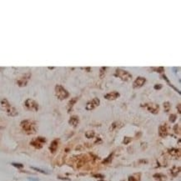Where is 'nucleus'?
Here are the masks:
<instances>
[{
    "label": "nucleus",
    "instance_id": "obj_1",
    "mask_svg": "<svg viewBox=\"0 0 181 181\" xmlns=\"http://www.w3.org/2000/svg\"><path fill=\"white\" fill-rule=\"evenodd\" d=\"M0 109L6 112V114L9 116L14 117L18 115L17 109L12 106L6 99H3L0 100Z\"/></svg>",
    "mask_w": 181,
    "mask_h": 181
},
{
    "label": "nucleus",
    "instance_id": "obj_2",
    "mask_svg": "<svg viewBox=\"0 0 181 181\" xmlns=\"http://www.w3.org/2000/svg\"><path fill=\"white\" fill-rule=\"evenodd\" d=\"M20 126L22 128L23 131L26 134H34L37 132V126L36 124L29 119L23 120L20 123Z\"/></svg>",
    "mask_w": 181,
    "mask_h": 181
},
{
    "label": "nucleus",
    "instance_id": "obj_3",
    "mask_svg": "<svg viewBox=\"0 0 181 181\" xmlns=\"http://www.w3.org/2000/svg\"><path fill=\"white\" fill-rule=\"evenodd\" d=\"M114 76L119 78L123 81H130L132 79V74L130 73H128V71L121 69H117L114 73Z\"/></svg>",
    "mask_w": 181,
    "mask_h": 181
},
{
    "label": "nucleus",
    "instance_id": "obj_4",
    "mask_svg": "<svg viewBox=\"0 0 181 181\" xmlns=\"http://www.w3.org/2000/svg\"><path fill=\"white\" fill-rule=\"evenodd\" d=\"M55 94L60 100H63L69 96V93L60 84H57L55 86Z\"/></svg>",
    "mask_w": 181,
    "mask_h": 181
},
{
    "label": "nucleus",
    "instance_id": "obj_5",
    "mask_svg": "<svg viewBox=\"0 0 181 181\" xmlns=\"http://www.w3.org/2000/svg\"><path fill=\"white\" fill-rule=\"evenodd\" d=\"M46 143V139L44 137H37L35 139H33L30 141V145L33 146L34 148L37 149H40L43 148V146L44 145V144Z\"/></svg>",
    "mask_w": 181,
    "mask_h": 181
},
{
    "label": "nucleus",
    "instance_id": "obj_6",
    "mask_svg": "<svg viewBox=\"0 0 181 181\" xmlns=\"http://www.w3.org/2000/svg\"><path fill=\"white\" fill-rule=\"evenodd\" d=\"M24 106L27 109L32 112H37L38 110V104L32 99H26L24 102Z\"/></svg>",
    "mask_w": 181,
    "mask_h": 181
},
{
    "label": "nucleus",
    "instance_id": "obj_7",
    "mask_svg": "<svg viewBox=\"0 0 181 181\" xmlns=\"http://www.w3.org/2000/svg\"><path fill=\"white\" fill-rule=\"evenodd\" d=\"M99 104H100V100H99L98 98H94V99H93L91 101H89V102L87 103L85 109H86L87 110H92V109H93L97 108V107L99 105Z\"/></svg>",
    "mask_w": 181,
    "mask_h": 181
},
{
    "label": "nucleus",
    "instance_id": "obj_8",
    "mask_svg": "<svg viewBox=\"0 0 181 181\" xmlns=\"http://www.w3.org/2000/svg\"><path fill=\"white\" fill-rule=\"evenodd\" d=\"M30 76H31V73H26V74L22 76V77H20L17 80L18 85V86H20V87L26 86L28 80H29V79H30Z\"/></svg>",
    "mask_w": 181,
    "mask_h": 181
},
{
    "label": "nucleus",
    "instance_id": "obj_9",
    "mask_svg": "<svg viewBox=\"0 0 181 181\" xmlns=\"http://www.w3.org/2000/svg\"><path fill=\"white\" fill-rule=\"evenodd\" d=\"M145 82H146V79L145 77H141V76L138 77L133 83L134 89H139V88H141L142 86H144Z\"/></svg>",
    "mask_w": 181,
    "mask_h": 181
},
{
    "label": "nucleus",
    "instance_id": "obj_10",
    "mask_svg": "<svg viewBox=\"0 0 181 181\" xmlns=\"http://www.w3.org/2000/svg\"><path fill=\"white\" fill-rule=\"evenodd\" d=\"M120 96L119 93L117 91H112L110 93H108L104 95V99H108V100H115V99H118Z\"/></svg>",
    "mask_w": 181,
    "mask_h": 181
},
{
    "label": "nucleus",
    "instance_id": "obj_11",
    "mask_svg": "<svg viewBox=\"0 0 181 181\" xmlns=\"http://www.w3.org/2000/svg\"><path fill=\"white\" fill-rule=\"evenodd\" d=\"M145 106H146V108L148 109V110H149V112H151L152 114H156L159 113V105L156 104H152V103H150V104H146Z\"/></svg>",
    "mask_w": 181,
    "mask_h": 181
},
{
    "label": "nucleus",
    "instance_id": "obj_12",
    "mask_svg": "<svg viewBox=\"0 0 181 181\" xmlns=\"http://www.w3.org/2000/svg\"><path fill=\"white\" fill-rule=\"evenodd\" d=\"M159 134L160 137L162 138H165L167 135H168V129H167V126L166 124H162V125L159 126Z\"/></svg>",
    "mask_w": 181,
    "mask_h": 181
},
{
    "label": "nucleus",
    "instance_id": "obj_13",
    "mask_svg": "<svg viewBox=\"0 0 181 181\" xmlns=\"http://www.w3.org/2000/svg\"><path fill=\"white\" fill-rule=\"evenodd\" d=\"M58 147V139L53 140V141L51 142V144H50V146H49L50 152H51L52 154H54L56 151H57Z\"/></svg>",
    "mask_w": 181,
    "mask_h": 181
},
{
    "label": "nucleus",
    "instance_id": "obj_14",
    "mask_svg": "<svg viewBox=\"0 0 181 181\" xmlns=\"http://www.w3.org/2000/svg\"><path fill=\"white\" fill-rule=\"evenodd\" d=\"M79 123V117L78 116L73 115L72 117H70V118L69 120V124L72 126V127H77Z\"/></svg>",
    "mask_w": 181,
    "mask_h": 181
},
{
    "label": "nucleus",
    "instance_id": "obj_15",
    "mask_svg": "<svg viewBox=\"0 0 181 181\" xmlns=\"http://www.w3.org/2000/svg\"><path fill=\"white\" fill-rule=\"evenodd\" d=\"M78 101V98L77 97H74V98H73L72 99H70V101L69 102V104H68V106H67V109H68V112H71L72 109H73V105L76 102Z\"/></svg>",
    "mask_w": 181,
    "mask_h": 181
},
{
    "label": "nucleus",
    "instance_id": "obj_16",
    "mask_svg": "<svg viewBox=\"0 0 181 181\" xmlns=\"http://www.w3.org/2000/svg\"><path fill=\"white\" fill-rule=\"evenodd\" d=\"M169 154L172 157L177 158V157L180 156V149H171L169 150Z\"/></svg>",
    "mask_w": 181,
    "mask_h": 181
},
{
    "label": "nucleus",
    "instance_id": "obj_17",
    "mask_svg": "<svg viewBox=\"0 0 181 181\" xmlns=\"http://www.w3.org/2000/svg\"><path fill=\"white\" fill-rule=\"evenodd\" d=\"M180 172V167H177V166H174L172 169H170V173L174 177H176L177 175L179 174V173Z\"/></svg>",
    "mask_w": 181,
    "mask_h": 181
},
{
    "label": "nucleus",
    "instance_id": "obj_18",
    "mask_svg": "<svg viewBox=\"0 0 181 181\" xmlns=\"http://www.w3.org/2000/svg\"><path fill=\"white\" fill-rule=\"evenodd\" d=\"M154 178L155 179V180H159V181H165L166 180V176L163 174H154Z\"/></svg>",
    "mask_w": 181,
    "mask_h": 181
},
{
    "label": "nucleus",
    "instance_id": "obj_19",
    "mask_svg": "<svg viewBox=\"0 0 181 181\" xmlns=\"http://www.w3.org/2000/svg\"><path fill=\"white\" fill-rule=\"evenodd\" d=\"M163 109H164V111H165V112H169V111L170 110L171 105H170V103L168 102V101H166V102L163 103Z\"/></svg>",
    "mask_w": 181,
    "mask_h": 181
},
{
    "label": "nucleus",
    "instance_id": "obj_20",
    "mask_svg": "<svg viewBox=\"0 0 181 181\" xmlns=\"http://www.w3.org/2000/svg\"><path fill=\"white\" fill-rule=\"evenodd\" d=\"M94 135H95V133L93 130L87 131L86 133H85V136H86V138H88V139H92V138L94 137Z\"/></svg>",
    "mask_w": 181,
    "mask_h": 181
},
{
    "label": "nucleus",
    "instance_id": "obj_21",
    "mask_svg": "<svg viewBox=\"0 0 181 181\" xmlns=\"http://www.w3.org/2000/svg\"><path fill=\"white\" fill-rule=\"evenodd\" d=\"M106 69H107V68L106 67H102L100 69V73H99V77L102 79L103 77L104 76V74H105V73H106Z\"/></svg>",
    "mask_w": 181,
    "mask_h": 181
},
{
    "label": "nucleus",
    "instance_id": "obj_22",
    "mask_svg": "<svg viewBox=\"0 0 181 181\" xmlns=\"http://www.w3.org/2000/svg\"><path fill=\"white\" fill-rule=\"evenodd\" d=\"M174 131L175 134H180V125H179V124H175L174 126Z\"/></svg>",
    "mask_w": 181,
    "mask_h": 181
},
{
    "label": "nucleus",
    "instance_id": "obj_23",
    "mask_svg": "<svg viewBox=\"0 0 181 181\" xmlns=\"http://www.w3.org/2000/svg\"><path fill=\"white\" fill-rule=\"evenodd\" d=\"M177 119V115L176 114H170V116H169V121L171 123H174L175 120Z\"/></svg>",
    "mask_w": 181,
    "mask_h": 181
},
{
    "label": "nucleus",
    "instance_id": "obj_24",
    "mask_svg": "<svg viewBox=\"0 0 181 181\" xmlns=\"http://www.w3.org/2000/svg\"><path fill=\"white\" fill-rule=\"evenodd\" d=\"M154 70H155V72H158V73H163L164 71V69L163 67H159V68H153Z\"/></svg>",
    "mask_w": 181,
    "mask_h": 181
},
{
    "label": "nucleus",
    "instance_id": "obj_25",
    "mask_svg": "<svg viewBox=\"0 0 181 181\" xmlns=\"http://www.w3.org/2000/svg\"><path fill=\"white\" fill-rule=\"evenodd\" d=\"M12 165L14 167H16L18 169H22L23 168V164L22 163H12Z\"/></svg>",
    "mask_w": 181,
    "mask_h": 181
},
{
    "label": "nucleus",
    "instance_id": "obj_26",
    "mask_svg": "<svg viewBox=\"0 0 181 181\" xmlns=\"http://www.w3.org/2000/svg\"><path fill=\"white\" fill-rule=\"evenodd\" d=\"M34 170H36V171H38V172H40V173H42V174H48V173L46 172V171H44V170H43V169H38V168H35V167H31Z\"/></svg>",
    "mask_w": 181,
    "mask_h": 181
},
{
    "label": "nucleus",
    "instance_id": "obj_27",
    "mask_svg": "<svg viewBox=\"0 0 181 181\" xmlns=\"http://www.w3.org/2000/svg\"><path fill=\"white\" fill-rule=\"evenodd\" d=\"M118 122L113 123L112 125H111V130H114V129H115V128H118Z\"/></svg>",
    "mask_w": 181,
    "mask_h": 181
},
{
    "label": "nucleus",
    "instance_id": "obj_28",
    "mask_svg": "<svg viewBox=\"0 0 181 181\" xmlns=\"http://www.w3.org/2000/svg\"><path fill=\"white\" fill-rule=\"evenodd\" d=\"M131 142V138L129 137H125L124 139V145H128V143H130Z\"/></svg>",
    "mask_w": 181,
    "mask_h": 181
},
{
    "label": "nucleus",
    "instance_id": "obj_29",
    "mask_svg": "<svg viewBox=\"0 0 181 181\" xmlns=\"http://www.w3.org/2000/svg\"><path fill=\"white\" fill-rule=\"evenodd\" d=\"M161 88H162V84H160V83H158V84H155L154 86V89H157V90L160 89Z\"/></svg>",
    "mask_w": 181,
    "mask_h": 181
},
{
    "label": "nucleus",
    "instance_id": "obj_30",
    "mask_svg": "<svg viewBox=\"0 0 181 181\" xmlns=\"http://www.w3.org/2000/svg\"><path fill=\"white\" fill-rule=\"evenodd\" d=\"M128 181H139V180H137V179L134 176H129L128 177Z\"/></svg>",
    "mask_w": 181,
    "mask_h": 181
},
{
    "label": "nucleus",
    "instance_id": "obj_31",
    "mask_svg": "<svg viewBox=\"0 0 181 181\" xmlns=\"http://www.w3.org/2000/svg\"><path fill=\"white\" fill-rule=\"evenodd\" d=\"M112 156H113V154H111V155L108 157V159H106V160H104L103 163H107V162H109V160L111 161V159H112Z\"/></svg>",
    "mask_w": 181,
    "mask_h": 181
},
{
    "label": "nucleus",
    "instance_id": "obj_32",
    "mask_svg": "<svg viewBox=\"0 0 181 181\" xmlns=\"http://www.w3.org/2000/svg\"><path fill=\"white\" fill-rule=\"evenodd\" d=\"M180 106H181V104H178V112H179V114H180V113H181Z\"/></svg>",
    "mask_w": 181,
    "mask_h": 181
},
{
    "label": "nucleus",
    "instance_id": "obj_33",
    "mask_svg": "<svg viewBox=\"0 0 181 181\" xmlns=\"http://www.w3.org/2000/svg\"><path fill=\"white\" fill-rule=\"evenodd\" d=\"M93 176H94V177H100V178H104V176H103V175H100V174H93Z\"/></svg>",
    "mask_w": 181,
    "mask_h": 181
}]
</instances>
